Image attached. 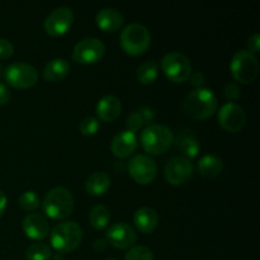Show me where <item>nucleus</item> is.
Wrapping results in <instances>:
<instances>
[{"instance_id": "f257e3e1", "label": "nucleus", "mask_w": 260, "mask_h": 260, "mask_svg": "<svg viewBox=\"0 0 260 260\" xmlns=\"http://www.w3.org/2000/svg\"><path fill=\"white\" fill-rule=\"evenodd\" d=\"M218 107V102L216 95L210 89H194L190 91L184 99L183 108L187 116L190 118L202 121L213 116Z\"/></svg>"}, {"instance_id": "f03ea898", "label": "nucleus", "mask_w": 260, "mask_h": 260, "mask_svg": "<svg viewBox=\"0 0 260 260\" xmlns=\"http://www.w3.org/2000/svg\"><path fill=\"white\" fill-rule=\"evenodd\" d=\"M140 141L146 152L151 155H161L174 144V134L165 124L151 123L141 132Z\"/></svg>"}, {"instance_id": "7ed1b4c3", "label": "nucleus", "mask_w": 260, "mask_h": 260, "mask_svg": "<svg viewBox=\"0 0 260 260\" xmlns=\"http://www.w3.org/2000/svg\"><path fill=\"white\" fill-rule=\"evenodd\" d=\"M83 230L75 221H65L52 229L50 234L51 246L58 253L74 251L81 243Z\"/></svg>"}, {"instance_id": "20e7f679", "label": "nucleus", "mask_w": 260, "mask_h": 260, "mask_svg": "<svg viewBox=\"0 0 260 260\" xmlns=\"http://www.w3.org/2000/svg\"><path fill=\"white\" fill-rule=\"evenodd\" d=\"M43 212L52 220H65L74 211V197L69 189L55 187L42 202Z\"/></svg>"}, {"instance_id": "39448f33", "label": "nucleus", "mask_w": 260, "mask_h": 260, "mask_svg": "<svg viewBox=\"0 0 260 260\" xmlns=\"http://www.w3.org/2000/svg\"><path fill=\"white\" fill-rule=\"evenodd\" d=\"M122 50L131 56H139L146 52L151 43L150 30L140 23H132L123 28L119 37Z\"/></svg>"}, {"instance_id": "423d86ee", "label": "nucleus", "mask_w": 260, "mask_h": 260, "mask_svg": "<svg viewBox=\"0 0 260 260\" xmlns=\"http://www.w3.org/2000/svg\"><path fill=\"white\" fill-rule=\"evenodd\" d=\"M230 71L238 83L251 84L259 73L258 58L248 50L238 51L231 58Z\"/></svg>"}, {"instance_id": "0eeeda50", "label": "nucleus", "mask_w": 260, "mask_h": 260, "mask_svg": "<svg viewBox=\"0 0 260 260\" xmlns=\"http://www.w3.org/2000/svg\"><path fill=\"white\" fill-rule=\"evenodd\" d=\"M161 70L173 83H184L192 73V66L189 58L184 53L173 51L162 57Z\"/></svg>"}, {"instance_id": "6e6552de", "label": "nucleus", "mask_w": 260, "mask_h": 260, "mask_svg": "<svg viewBox=\"0 0 260 260\" xmlns=\"http://www.w3.org/2000/svg\"><path fill=\"white\" fill-rule=\"evenodd\" d=\"M5 81L17 89H28L38 81V71L35 66L25 62L10 63L4 70Z\"/></svg>"}, {"instance_id": "1a4fd4ad", "label": "nucleus", "mask_w": 260, "mask_h": 260, "mask_svg": "<svg viewBox=\"0 0 260 260\" xmlns=\"http://www.w3.org/2000/svg\"><path fill=\"white\" fill-rule=\"evenodd\" d=\"M106 53V46L101 40L94 37L83 38L73 50V60L81 65H90L102 60Z\"/></svg>"}, {"instance_id": "9d476101", "label": "nucleus", "mask_w": 260, "mask_h": 260, "mask_svg": "<svg viewBox=\"0 0 260 260\" xmlns=\"http://www.w3.org/2000/svg\"><path fill=\"white\" fill-rule=\"evenodd\" d=\"M128 174L136 183L142 185L150 184L155 180L157 174V167L154 159L149 155H135L128 162Z\"/></svg>"}, {"instance_id": "9b49d317", "label": "nucleus", "mask_w": 260, "mask_h": 260, "mask_svg": "<svg viewBox=\"0 0 260 260\" xmlns=\"http://www.w3.org/2000/svg\"><path fill=\"white\" fill-rule=\"evenodd\" d=\"M194 168L189 159L184 156H173L168 160L164 169V177L172 185H183L192 178Z\"/></svg>"}, {"instance_id": "f8f14e48", "label": "nucleus", "mask_w": 260, "mask_h": 260, "mask_svg": "<svg viewBox=\"0 0 260 260\" xmlns=\"http://www.w3.org/2000/svg\"><path fill=\"white\" fill-rule=\"evenodd\" d=\"M74 23V12L69 7H58L46 17L43 28L46 33L52 37L65 35Z\"/></svg>"}, {"instance_id": "ddd939ff", "label": "nucleus", "mask_w": 260, "mask_h": 260, "mask_svg": "<svg viewBox=\"0 0 260 260\" xmlns=\"http://www.w3.org/2000/svg\"><path fill=\"white\" fill-rule=\"evenodd\" d=\"M218 123L225 131L236 134L241 131L246 123L245 111L239 104L229 102L221 107L218 112Z\"/></svg>"}, {"instance_id": "4468645a", "label": "nucleus", "mask_w": 260, "mask_h": 260, "mask_svg": "<svg viewBox=\"0 0 260 260\" xmlns=\"http://www.w3.org/2000/svg\"><path fill=\"white\" fill-rule=\"evenodd\" d=\"M107 243L117 249H129L137 240L136 230L126 222H117L109 226L106 233Z\"/></svg>"}, {"instance_id": "2eb2a0df", "label": "nucleus", "mask_w": 260, "mask_h": 260, "mask_svg": "<svg viewBox=\"0 0 260 260\" xmlns=\"http://www.w3.org/2000/svg\"><path fill=\"white\" fill-rule=\"evenodd\" d=\"M137 145H139V141H137L136 134L124 129L113 137L111 142V150L114 156L124 159V157L131 156L136 151Z\"/></svg>"}, {"instance_id": "dca6fc26", "label": "nucleus", "mask_w": 260, "mask_h": 260, "mask_svg": "<svg viewBox=\"0 0 260 260\" xmlns=\"http://www.w3.org/2000/svg\"><path fill=\"white\" fill-rule=\"evenodd\" d=\"M23 231L32 240H42L50 234V226L45 216L40 213H29L24 216L22 222Z\"/></svg>"}, {"instance_id": "f3484780", "label": "nucleus", "mask_w": 260, "mask_h": 260, "mask_svg": "<svg viewBox=\"0 0 260 260\" xmlns=\"http://www.w3.org/2000/svg\"><path fill=\"white\" fill-rule=\"evenodd\" d=\"M122 112V103L116 95H104L96 104L95 113L103 122H113Z\"/></svg>"}, {"instance_id": "a211bd4d", "label": "nucleus", "mask_w": 260, "mask_h": 260, "mask_svg": "<svg viewBox=\"0 0 260 260\" xmlns=\"http://www.w3.org/2000/svg\"><path fill=\"white\" fill-rule=\"evenodd\" d=\"M96 25L104 32H116L123 25L124 18L119 10L113 8H103L95 17Z\"/></svg>"}, {"instance_id": "6ab92c4d", "label": "nucleus", "mask_w": 260, "mask_h": 260, "mask_svg": "<svg viewBox=\"0 0 260 260\" xmlns=\"http://www.w3.org/2000/svg\"><path fill=\"white\" fill-rule=\"evenodd\" d=\"M134 223L142 234H151L159 226V216L151 207H141L135 212Z\"/></svg>"}, {"instance_id": "aec40b11", "label": "nucleus", "mask_w": 260, "mask_h": 260, "mask_svg": "<svg viewBox=\"0 0 260 260\" xmlns=\"http://www.w3.org/2000/svg\"><path fill=\"white\" fill-rule=\"evenodd\" d=\"M155 119V112L149 107H139L128 114L126 121V126L128 131L136 132L141 129L144 126H149Z\"/></svg>"}, {"instance_id": "412c9836", "label": "nucleus", "mask_w": 260, "mask_h": 260, "mask_svg": "<svg viewBox=\"0 0 260 260\" xmlns=\"http://www.w3.org/2000/svg\"><path fill=\"white\" fill-rule=\"evenodd\" d=\"M70 73V63L65 58H53L48 61L43 69V78L50 83H57L65 79Z\"/></svg>"}, {"instance_id": "4be33fe9", "label": "nucleus", "mask_w": 260, "mask_h": 260, "mask_svg": "<svg viewBox=\"0 0 260 260\" xmlns=\"http://www.w3.org/2000/svg\"><path fill=\"white\" fill-rule=\"evenodd\" d=\"M198 173L202 175L203 178H207V179H212V178L218 177V175L222 173L223 169V162L220 157H217L216 155L208 154L205 155L200 159L197 164Z\"/></svg>"}, {"instance_id": "5701e85b", "label": "nucleus", "mask_w": 260, "mask_h": 260, "mask_svg": "<svg viewBox=\"0 0 260 260\" xmlns=\"http://www.w3.org/2000/svg\"><path fill=\"white\" fill-rule=\"evenodd\" d=\"M175 146H177V149L179 150L187 159L196 157L200 154L201 150L200 141L188 131L179 132V134H178L177 140H175Z\"/></svg>"}, {"instance_id": "b1692460", "label": "nucleus", "mask_w": 260, "mask_h": 260, "mask_svg": "<svg viewBox=\"0 0 260 260\" xmlns=\"http://www.w3.org/2000/svg\"><path fill=\"white\" fill-rule=\"evenodd\" d=\"M111 187V178L106 172H95L89 175L85 183L86 192L90 196H103Z\"/></svg>"}, {"instance_id": "393cba45", "label": "nucleus", "mask_w": 260, "mask_h": 260, "mask_svg": "<svg viewBox=\"0 0 260 260\" xmlns=\"http://www.w3.org/2000/svg\"><path fill=\"white\" fill-rule=\"evenodd\" d=\"M157 75H159V66L157 62L154 60L145 61L144 63L139 66L137 69V80L144 85H150L156 80Z\"/></svg>"}, {"instance_id": "a878e982", "label": "nucleus", "mask_w": 260, "mask_h": 260, "mask_svg": "<svg viewBox=\"0 0 260 260\" xmlns=\"http://www.w3.org/2000/svg\"><path fill=\"white\" fill-rule=\"evenodd\" d=\"M109 220H111V215L106 206L96 205L89 212V222H90L91 228L95 230H103L108 226Z\"/></svg>"}, {"instance_id": "bb28decb", "label": "nucleus", "mask_w": 260, "mask_h": 260, "mask_svg": "<svg viewBox=\"0 0 260 260\" xmlns=\"http://www.w3.org/2000/svg\"><path fill=\"white\" fill-rule=\"evenodd\" d=\"M52 256L51 248L43 243L30 244L25 250L27 260H50Z\"/></svg>"}, {"instance_id": "cd10ccee", "label": "nucleus", "mask_w": 260, "mask_h": 260, "mask_svg": "<svg viewBox=\"0 0 260 260\" xmlns=\"http://www.w3.org/2000/svg\"><path fill=\"white\" fill-rule=\"evenodd\" d=\"M40 197L33 190H25L19 197V206L28 212H33L37 210L40 207Z\"/></svg>"}, {"instance_id": "c85d7f7f", "label": "nucleus", "mask_w": 260, "mask_h": 260, "mask_svg": "<svg viewBox=\"0 0 260 260\" xmlns=\"http://www.w3.org/2000/svg\"><path fill=\"white\" fill-rule=\"evenodd\" d=\"M124 260H154V254L146 246H132L124 256Z\"/></svg>"}, {"instance_id": "c756f323", "label": "nucleus", "mask_w": 260, "mask_h": 260, "mask_svg": "<svg viewBox=\"0 0 260 260\" xmlns=\"http://www.w3.org/2000/svg\"><path fill=\"white\" fill-rule=\"evenodd\" d=\"M79 129H80V132L84 136H93V135H95L99 129L98 118L91 116L85 117V118L80 122Z\"/></svg>"}, {"instance_id": "7c9ffc66", "label": "nucleus", "mask_w": 260, "mask_h": 260, "mask_svg": "<svg viewBox=\"0 0 260 260\" xmlns=\"http://www.w3.org/2000/svg\"><path fill=\"white\" fill-rule=\"evenodd\" d=\"M14 53V46L10 41L0 38V60H7Z\"/></svg>"}, {"instance_id": "2f4dec72", "label": "nucleus", "mask_w": 260, "mask_h": 260, "mask_svg": "<svg viewBox=\"0 0 260 260\" xmlns=\"http://www.w3.org/2000/svg\"><path fill=\"white\" fill-rule=\"evenodd\" d=\"M223 94L229 101H238L239 96H240V88L236 83H229L226 84Z\"/></svg>"}, {"instance_id": "473e14b6", "label": "nucleus", "mask_w": 260, "mask_h": 260, "mask_svg": "<svg viewBox=\"0 0 260 260\" xmlns=\"http://www.w3.org/2000/svg\"><path fill=\"white\" fill-rule=\"evenodd\" d=\"M190 84L192 86H194L196 89H201L206 83V76L202 71H194V73H190L189 78Z\"/></svg>"}, {"instance_id": "72a5a7b5", "label": "nucleus", "mask_w": 260, "mask_h": 260, "mask_svg": "<svg viewBox=\"0 0 260 260\" xmlns=\"http://www.w3.org/2000/svg\"><path fill=\"white\" fill-rule=\"evenodd\" d=\"M248 48L250 53H258L260 50V36L259 33H254L253 36H250L248 40Z\"/></svg>"}, {"instance_id": "f704fd0d", "label": "nucleus", "mask_w": 260, "mask_h": 260, "mask_svg": "<svg viewBox=\"0 0 260 260\" xmlns=\"http://www.w3.org/2000/svg\"><path fill=\"white\" fill-rule=\"evenodd\" d=\"M10 101V91L3 83H0V106H5Z\"/></svg>"}, {"instance_id": "c9c22d12", "label": "nucleus", "mask_w": 260, "mask_h": 260, "mask_svg": "<svg viewBox=\"0 0 260 260\" xmlns=\"http://www.w3.org/2000/svg\"><path fill=\"white\" fill-rule=\"evenodd\" d=\"M7 203H8V198L5 196V193L3 190H0V217L4 215L5 208H7Z\"/></svg>"}, {"instance_id": "e433bc0d", "label": "nucleus", "mask_w": 260, "mask_h": 260, "mask_svg": "<svg viewBox=\"0 0 260 260\" xmlns=\"http://www.w3.org/2000/svg\"><path fill=\"white\" fill-rule=\"evenodd\" d=\"M106 246H107V241L103 240V239H98V240L94 241V249H95V250L102 251L106 249Z\"/></svg>"}, {"instance_id": "4c0bfd02", "label": "nucleus", "mask_w": 260, "mask_h": 260, "mask_svg": "<svg viewBox=\"0 0 260 260\" xmlns=\"http://www.w3.org/2000/svg\"><path fill=\"white\" fill-rule=\"evenodd\" d=\"M104 260H117V259H114V258H108V259H104Z\"/></svg>"}, {"instance_id": "58836bf2", "label": "nucleus", "mask_w": 260, "mask_h": 260, "mask_svg": "<svg viewBox=\"0 0 260 260\" xmlns=\"http://www.w3.org/2000/svg\"><path fill=\"white\" fill-rule=\"evenodd\" d=\"M2 71H3V69H2V65H0V75H2Z\"/></svg>"}]
</instances>
